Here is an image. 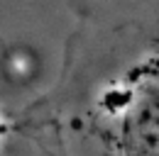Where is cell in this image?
<instances>
[{
    "label": "cell",
    "instance_id": "cell-1",
    "mask_svg": "<svg viewBox=\"0 0 159 156\" xmlns=\"http://www.w3.org/2000/svg\"><path fill=\"white\" fill-rule=\"evenodd\" d=\"M69 29L42 112L52 156H159V0H64Z\"/></svg>",
    "mask_w": 159,
    "mask_h": 156
},
{
    "label": "cell",
    "instance_id": "cell-2",
    "mask_svg": "<svg viewBox=\"0 0 159 156\" xmlns=\"http://www.w3.org/2000/svg\"><path fill=\"white\" fill-rule=\"evenodd\" d=\"M44 83L39 51L0 32V156H52L42 112Z\"/></svg>",
    "mask_w": 159,
    "mask_h": 156
}]
</instances>
